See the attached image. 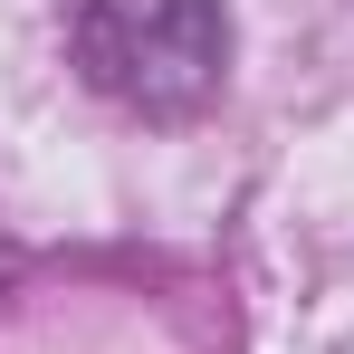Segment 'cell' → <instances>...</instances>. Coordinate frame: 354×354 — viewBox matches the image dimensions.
I'll return each mask as SVG.
<instances>
[{
  "label": "cell",
  "mask_w": 354,
  "mask_h": 354,
  "mask_svg": "<svg viewBox=\"0 0 354 354\" xmlns=\"http://www.w3.org/2000/svg\"><path fill=\"white\" fill-rule=\"evenodd\" d=\"M77 67L106 106L182 124L230 86V0H86Z\"/></svg>",
  "instance_id": "1"
}]
</instances>
